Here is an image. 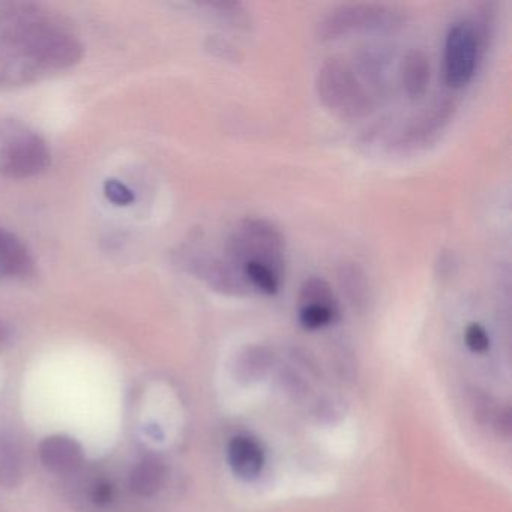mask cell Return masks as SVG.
<instances>
[{
	"mask_svg": "<svg viewBox=\"0 0 512 512\" xmlns=\"http://www.w3.org/2000/svg\"><path fill=\"white\" fill-rule=\"evenodd\" d=\"M317 95L326 109L346 119H358L373 109V95L343 59H328L319 68Z\"/></svg>",
	"mask_w": 512,
	"mask_h": 512,
	"instance_id": "obj_3",
	"label": "cell"
},
{
	"mask_svg": "<svg viewBox=\"0 0 512 512\" xmlns=\"http://www.w3.org/2000/svg\"><path fill=\"white\" fill-rule=\"evenodd\" d=\"M92 497H94V502L98 503V505H106L113 497L112 485L107 484V482H100V484L95 485Z\"/></svg>",
	"mask_w": 512,
	"mask_h": 512,
	"instance_id": "obj_19",
	"label": "cell"
},
{
	"mask_svg": "<svg viewBox=\"0 0 512 512\" xmlns=\"http://www.w3.org/2000/svg\"><path fill=\"white\" fill-rule=\"evenodd\" d=\"M103 191L107 200L115 203L116 206H130L136 202V196H134L131 188H128L124 182L118 181V179H107L104 182Z\"/></svg>",
	"mask_w": 512,
	"mask_h": 512,
	"instance_id": "obj_17",
	"label": "cell"
},
{
	"mask_svg": "<svg viewBox=\"0 0 512 512\" xmlns=\"http://www.w3.org/2000/svg\"><path fill=\"white\" fill-rule=\"evenodd\" d=\"M430 59L422 50L407 53L401 65V80L406 94L412 100L424 97L430 83Z\"/></svg>",
	"mask_w": 512,
	"mask_h": 512,
	"instance_id": "obj_11",
	"label": "cell"
},
{
	"mask_svg": "<svg viewBox=\"0 0 512 512\" xmlns=\"http://www.w3.org/2000/svg\"><path fill=\"white\" fill-rule=\"evenodd\" d=\"M464 341L473 353L487 352L488 347H490V337L479 323H472V325L467 326L466 332H464Z\"/></svg>",
	"mask_w": 512,
	"mask_h": 512,
	"instance_id": "obj_18",
	"label": "cell"
},
{
	"mask_svg": "<svg viewBox=\"0 0 512 512\" xmlns=\"http://www.w3.org/2000/svg\"><path fill=\"white\" fill-rule=\"evenodd\" d=\"M401 23L400 11L377 4H349L332 10L317 28L320 40H337L355 32L389 31Z\"/></svg>",
	"mask_w": 512,
	"mask_h": 512,
	"instance_id": "obj_4",
	"label": "cell"
},
{
	"mask_svg": "<svg viewBox=\"0 0 512 512\" xmlns=\"http://www.w3.org/2000/svg\"><path fill=\"white\" fill-rule=\"evenodd\" d=\"M23 460L16 442L0 434V487L16 488L22 482Z\"/></svg>",
	"mask_w": 512,
	"mask_h": 512,
	"instance_id": "obj_13",
	"label": "cell"
},
{
	"mask_svg": "<svg viewBox=\"0 0 512 512\" xmlns=\"http://www.w3.org/2000/svg\"><path fill=\"white\" fill-rule=\"evenodd\" d=\"M299 304H320L338 307L337 298L332 292L328 281L320 277H310L304 281L299 290Z\"/></svg>",
	"mask_w": 512,
	"mask_h": 512,
	"instance_id": "obj_15",
	"label": "cell"
},
{
	"mask_svg": "<svg viewBox=\"0 0 512 512\" xmlns=\"http://www.w3.org/2000/svg\"><path fill=\"white\" fill-rule=\"evenodd\" d=\"M0 274L26 278L34 274V260L13 233L0 229Z\"/></svg>",
	"mask_w": 512,
	"mask_h": 512,
	"instance_id": "obj_10",
	"label": "cell"
},
{
	"mask_svg": "<svg viewBox=\"0 0 512 512\" xmlns=\"http://www.w3.org/2000/svg\"><path fill=\"white\" fill-rule=\"evenodd\" d=\"M229 463L238 478L253 481L265 466V451L254 437L238 434L229 443Z\"/></svg>",
	"mask_w": 512,
	"mask_h": 512,
	"instance_id": "obj_9",
	"label": "cell"
},
{
	"mask_svg": "<svg viewBox=\"0 0 512 512\" xmlns=\"http://www.w3.org/2000/svg\"><path fill=\"white\" fill-rule=\"evenodd\" d=\"M7 38L22 50L25 58L47 70H67L83 58V46L74 35L26 14L10 25Z\"/></svg>",
	"mask_w": 512,
	"mask_h": 512,
	"instance_id": "obj_1",
	"label": "cell"
},
{
	"mask_svg": "<svg viewBox=\"0 0 512 512\" xmlns=\"http://www.w3.org/2000/svg\"><path fill=\"white\" fill-rule=\"evenodd\" d=\"M284 251L286 245L280 230L262 218L241 221L226 242V257L238 271L247 265H260L284 277Z\"/></svg>",
	"mask_w": 512,
	"mask_h": 512,
	"instance_id": "obj_2",
	"label": "cell"
},
{
	"mask_svg": "<svg viewBox=\"0 0 512 512\" xmlns=\"http://www.w3.org/2000/svg\"><path fill=\"white\" fill-rule=\"evenodd\" d=\"M11 337V328L8 326V323H5L4 320H0V344H4L5 341L10 340Z\"/></svg>",
	"mask_w": 512,
	"mask_h": 512,
	"instance_id": "obj_20",
	"label": "cell"
},
{
	"mask_svg": "<svg viewBox=\"0 0 512 512\" xmlns=\"http://www.w3.org/2000/svg\"><path fill=\"white\" fill-rule=\"evenodd\" d=\"M40 458L50 472L70 475L83 464V449L79 442L68 436H50L41 442Z\"/></svg>",
	"mask_w": 512,
	"mask_h": 512,
	"instance_id": "obj_8",
	"label": "cell"
},
{
	"mask_svg": "<svg viewBox=\"0 0 512 512\" xmlns=\"http://www.w3.org/2000/svg\"><path fill=\"white\" fill-rule=\"evenodd\" d=\"M338 280H340L341 287H343V292L346 293L347 298L355 307H361L362 304L367 302L368 292H370L367 275L358 265L347 263V265L341 266L340 272H338Z\"/></svg>",
	"mask_w": 512,
	"mask_h": 512,
	"instance_id": "obj_14",
	"label": "cell"
},
{
	"mask_svg": "<svg viewBox=\"0 0 512 512\" xmlns=\"http://www.w3.org/2000/svg\"><path fill=\"white\" fill-rule=\"evenodd\" d=\"M49 166V148L38 134H19L8 140L0 151V173L5 178H32L40 175Z\"/></svg>",
	"mask_w": 512,
	"mask_h": 512,
	"instance_id": "obj_6",
	"label": "cell"
},
{
	"mask_svg": "<svg viewBox=\"0 0 512 512\" xmlns=\"http://www.w3.org/2000/svg\"><path fill=\"white\" fill-rule=\"evenodd\" d=\"M182 265L194 277L208 284L211 289L230 296H244L250 287L242 278L241 272L229 262L202 250L185 251Z\"/></svg>",
	"mask_w": 512,
	"mask_h": 512,
	"instance_id": "obj_7",
	"label": "cell"
},
{
	"mask_svg": "<svg viewBox=\"0 0 512 512\" xmlns=\"http://www.w3.org/2000/svg\"><path fill=\"white\" fill-rule=\"evenodd\" d=\"M340 307H329V305L308 304L301 305L299 310V322L305 329L325 328L338 319Z\"/></svg>",
	"mask_w": 512,
	"mask_h": 512,
	"instance_id": "obj_16",
	"label": "cell"
},
{
	"mask_svg": "<svg viewBox=\"0 0 512 512\" xmlns=\"http://www.w3.org/2000/svg\"><path fill=\"white\" fill-rule=\"evenodd\" d=\"M166 481V466L155 457L139 461L130 473V487L142 497L155 496Z\"/></svg>",
	"mask_w": 512,
	"mask_h": 512,
	"instance_id": "obj_12",
	"label": "cell"
},
{
	"mask_svg": "<svg viewBox=\"0 0 512 512\" xmlns=\"http://www.w3.org/2000/svg\"><path fill=\"white\" fill-rule=\"evenodd\" d=\"M482 37L469 20L454 23L445 41V82L449 88L463 89L472 82L481 55Z\"/></svg>",
	"mask_w": 512,
	"mask_h": 512,
	"instance_id": "obj_5",
	"label": "cell"
}]
</instances>
